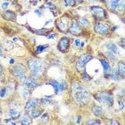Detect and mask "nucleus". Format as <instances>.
<instances>
[{
    "label": "nucleus",
    "instance_id": "1",
    "mask_svg": "<svg viewBox=\"0 0 125 125\" xmlns=\"http://www.w3.org/2000/svg\"><path fill=\"white\" fill-rule=\"evenodd\" d=\"M71 90L73 99L78 105L83 106L88 103L90 96L86 88L79 83H76L73 84Z\"/></svg>",
    "mask_w": 125,
    "mask_h": 125
},
{
    "label": "nucleus",
    "instance_id": "2",
    "mask_svg": "<svg viewBox=\"0 0 125 125\" xmlns=\"http://www.w3.org/2000/svg\"><path fill=\"white\" fill-rule=\"evenodd\" d=\"M28 65L31 74L36 77L41 75L44 71V64L40 59H31L28 62Z\"/></svg>",
    "mask_w": 125,
    "mask_h": 125
},
{
    "label": "nucleus",
    "instance_id": "3",
    "mask_svg": "<svg viewBox=\"0 0 125 125\" xmlns=\"http://www.w3.org/2000/svg\"><path fill=\"white\" fill-rule=\"evenodd\" d=\"M94 98L98 101L103 105L111 106L113 105V98L111 94L108 92H101L94 94Z\"/></svg>",
    "mask_w": 125,
    "mask_h": 125
},
{
    "label": "nucleus",
    "instance_id": "4",
    "mask_svg": "<svg viewBox=\"0 0 125 125\" xmlns=\"http://www.w3.org/2000/svg\"><path fill=\"white\" fill-rule=\"evenodd\" d=\"M108 7L113 11L125 9V0H105Z\"/></svg>",
    "mask_w": 125,
    "mask_h": 125
},
{
    "label": "nucleus",
    "instance_id": "5",
    "mask_svg": "<svg viewBox=\"0 0 125 125\" xmlns=\"http://www.w3.org/2000/svg\"><path fill=\"white\" fill-rule=\"evenodd\" d=\"M92 56L89 55H83L79 58L76 63V69L79 72H84L86 68V65L91 59Z\"/></svg>",
    "mask_w": 125,
    "mask_h": 125
},
{
    "label": "nucleus",
    "instance_id": "6",
    "mask_svg": "<svg viewBox=\"0 0 125 125\" xmlns=\"http://www.w3.org/2000/svg\"><path fill=\"white\" fill-rule=\"evenodd\" d=\"M13 73L18 79H23L25 78L26 69L22 64H18L13 68Z\"/></svg>",
    "mask_w": 125,
    "mask_h": 125
},
{
    "label": "nucleus",
    "instance_id": "7",
    "mask_svg": "<svg viewBox=\"0 0 125 125\" xmlns=\"http://www.w3.org/2000/svg\"><path fill=\"white\" fill-rule=\"evenodd\" d=\"M94 30L95 32L99 33V34L105 35L109 31V27L108 24L100 23H97L94 25Z\"/></svg>",
    "mask_w": 125,
    "mask_h": 125
},
{
    "label": "nucleus",
    "instance_id": "8",
    "mask_svg": "<svg viewBox=\"0 0 125 125\" xmlns=\"http://www.w3.org/2000/svg\"><path fill=\"white\" fill-rule=\"evenodd\" d=\"M91 12L94 16L97 19H102L105 16V12L102 8L99 6H93Z\"/></svg>",
    "mask_w": 125,
    "mask_h": 125
},
{
    "label": "nucleus",
    "instance_id": "9",
    "mask_svg": "<svg viewBox=\"0 0 125 125\" xmlns=\"http://www.w3.org/2000/svg\"><path fill=\"white\" fill-rule=\"evenodd\" d=\"M48 84H49V85L53 87L55 93H58L59 92H61L66 88V85L64 83H59V82H58L56 81H50L49 83H48Z\"/></svg>",
    "mask_w": 125,
    "mask_h": 125
},
{
    "label": "nucleus",
    "instance_id": "10",
    "mask_svg": "<svg viewBox=\"0 0 125 125\" xmlns=\"http://www.w3.org/2000/svg\"><path fill=\"white\" fill-rule=\"evenodd\" d=\"M38 106V101L37 99H31L26 103L25 109L26 111L33 110Z\"/></svg>",
    "mask_w": 125,
    "mask_h": 125
},
{
    "label": "nucleus",
    "instance_id": "11",
    "mask_svg": "<svg viewBox=\"0 0 125 125\" xmlns=\"http://www.w3.org/2000/svg\"><path fill=\"white\" fill-rule=\"evenodd\" d=\"M24 85L28 88H33L37 86V83L35 78L32 77H29L25 79L24 82Z\"/></svg>",
    "mask_w": 125,
    "mask_h": 125
},
{
    "label": "nucleus",
    "instance_id": "12",
    "mask_svg": "<svg viewBox=\"0 0 125 125\" xmlns=\"http://www.w3.org/2000/svg\"><path fill=\"white\" fill-rule=\"evenodd\" d=\"M58 46H59V50L61 51H62L68 50V48H69V40H68V39L66 38L61 39L59 41Z\"/></svg>",
    "mask_w": 125,
    "mask_h": 125
},
{
    "label": "nucleus",
    "instance_id": "13",
    "mask_svg": "<svg viewBox=\"0 0 125 125\" xmlns=\"http://www.w3.org/2000/svg\"><path fill=\"white\" fill-rule=\"evenodd\" d=\"M70 30L73 34L76 35H78L81 32L80 30V27L78 24H77V23L75 21H73L72 23L71 26L70 27Z\"/></svg>",
    "mask_w": 125,
    "mask_h": 125
},
{
    "label": "nucleus",
    "instance_id": "14",
    "mask_svg": "<svg viewBox=\"0 0 125 125\" xmlns=\"http://www.w3.org/2000/svg\"><path fill=\"white\" fill-rule=\"evenodd\" d=\"M92 111L93 114L96 116H101L103 114V110L101 106H99L98 105H95L93 107Z\"/></svg>",
    "mask_w": 125,
    "mask_h": 125
},
{
    "label": "nucleus",
    "instance_id": "15",
    "mask_svg": "<svg viewBox=\"0 0 125 125\" xmlns=\"http://www.w3.org/2000/svg\"><path fill=\"white\" fill-rule=\"evenodd\" d=\"M100 61H101V64L103 66L105 74H108L109 73L111 72V67L108 62L105 60H103V59L100 60Z\"/></svg>",
    "mask_w": 125,
    "mask_h": 125
},
{
    "label": "nucleus",
    "instance_id": "16",
    "mask_svg": "<svg viewBox=\"0 0 125 125\" xmlns=\"http://www.w3.org/2000/svg\"><path fill=\"white\" fill-rule=\"evenodd\" d=\"M4 18L6 19L7 20H14L16 18V15L15 13L11 11H6L4 13Z\"/></svg>",
    "mask_w": 125,
    "mask_h": 125
},
{
    "label": "nucleus",
    "instance_id": "17",
    "mask_svg": "<svg viewBox=\"0 0 125 125\" xmlns=\"http://www.w3.org/2000/svg\"><path fill=\"white\" fill-rule=\"evenodd\" d=\"M9 114L11 119L16 120V119H18V118L20 117V113L19 112L18 110H16V109H10V110H9Z\"/></svg>",
    "mask_w": 125,
    "mask_h": 125
},
{
    "label": "nucleus",
    "instance_id": "18",
    "mask_svg": "<svg viewBox=\"0 0 125 125\" xmlns=\"http://www.w3.org/2000/svg\"><path fill=\"white\" fill-rule=\"evenodd\" d=\"M118 74L120 76L124 78L125 73V63L123 62H120L118 63Z\"/></svg>",
    "mask_w": 125,
    "mask_h": 125
},
{
    "label": "nucleus",
    "instance_id": "19",
    "mask_svg": "<svg viewBox=\"0 0 125 125\" xmlns=\"http://www.w3.org/2000/svg\"><path fill=\"white\" fill-rule=\"evenodd\" d=\"M31 123V120L30 116L27 113L24 114L23 118L20 122L21 125H30Z\"/></svg>",
    "mask_w": 125,
    "mask_h": 125
},
{
    "label": "nucleus",
    "instance_id": "20",
    "mask_svg": "<svg viewBox=\"0 0 125 125\" xmlns=\"http://www.w3.org/2000/svg\"><path fill=\"white\" fill-rule=\"evenodd\" d=\"M107 47L108 48V50L113 51L115 54H119V50H118V48H117V46H116L115 44H113V43H109V44L107 45Z\"/></svg>",
    "mask_w": 125,
    "mask_h": 125
},
{
    "label": "nucleus",
    "instance_id": "21",
    "mask_svg": "<svg viewBox=\"0 0 125 125\" xmlns=\"http://www.w3.org/2000/svg\"><path fill=\"white\" fill-rule=\"evenodd\" d=\"M79 26H81L83 28H87L88 27L89 24H90V23L88 21L87 19H86L85 18H81L80 20H79Z\"/></svg>",
    "mask_w": 125,
    "mask_h": 125
},
{
    "label": "nucleus",
    "instance_id": "22",
    "mask_svg": "<svg viewBox=\"0 0 125 125\" xmlns=\"http://www.w3.org/2000/svg\"><path fill=\"white\" fill-rule=\"evenodd\" d=\"M42 114V111L39 110V109H33L32 112H31V116L33 118H36L40 116L41 114Z\"/></svg>",
    "mask_w": 125,
    "mask_h": 125
},
{
    "label": "nucleus",
    "instance_id": "23",
    "mask_svg": "<svg viewBox=\"0 0 125 125\" xmlns=\"http://www.w3.org/2000/svg\"><path fill=\"white\" fill-rule=\"evenodd\" d=\"M67 21L66 20H62L59 21V23H58V26H59V28L61 29V30H64L66 29V26H67Z\"/></svg>",
    "mask_w": 125,
    "mask_h": 125
},
{
    "label": "nucleus",
    "instance_id": "24",
    "mask_svg": "<svg viewBox=\"0 0 125 125\" xmlns=\"http://www.w3.org/2000/svg\"><path fill=\"white\" fill-rule=\"evenodd\" d=\"M50 32H51V30H48V29H42L37 31V33L40 35H48Z\"/></svg>",
    "mask_w": 125,
    "mask_h": 125
},
{
    "label": "nucleus",
    "instance_id": "25",
    "mask_svg": "<svg viewBox=\"0 0 125 125\" xmlns=\"http://www.w3.org/2000/svg\"><path fill=\"white\" fill-rule=\"evenodd\" d=\"M48 47V45H39L38 46L36 49V52L38 53H42L44 50H46V48Z\"/></svg>",
    "mask_w": 125,
    "mask_h": 125
},
{
    "label": "nucleus",
    "instance_id": "26",
    "mask_svg": "<svg viewBox=\"0 0 125 125\" xmlns=\"http://www.w3.org/2000/svg\"><path fill=\"white\" fill-rule=\"evenodd\" d=\"M112 78L114 79V80H116V81H118L119 78H120V75H119L118 71H117L116 70H113V71Z\"/></svg>",
    "mask_w": 125,
    "mask_h": 125
},
{
    "label": "nucleus",
    "instance_id": "27",
    "mask_svg": "<svg viewBox=\"0 0 125 125\" xmlns=\"http://www.w3.org/2000/svg\"><path fill=\"white\" fill-rule=\"evenodd\" d=\"M106 56L108 57V58L110 60H111L113 61L115 60V56H114V55L112 53H111V52H106Z\"/></svg>",
    "mask_w": 125,
    "mask_h": 125
},
{
    "label": "nucleus",
    "instance_id": "28",
    "mask_svg": "<svg viewBox=\"0 0 125 125\" xmlns=\"http://www.w3.org/2000/svg\"><path fill=\"white\" fill-rule=\"evenodd\" d=\"M41 121L42 122L44 123H46L47 122L49 121V116H48V114H44L41 117Z\"/></svg>",
    "mask_w": 125,
    "mask_h": 125
},
{
    "label": "nucleus",
    "instance_id": "29",
    "mask_svg": "<svg viewBox=\"0 0 125 125\" xmlns=\"http://www.w3.org/2000/svg\"><path fill=\"white\" fill-rule=\"evenodd\" d=\"M66 6H74L75 4V1L74 0H64Z\"/></svg>",
    "mask_w": 125,
    "mask_h": 125
},
{
    "label": "nucleus",
    "instance_id": "30",
    "mask_svg": "<svg viewBox=\"0 0 125 125\" xmlns=\"http://www.w3.org/2000/svg\"><path fill=\"white\" fill-rule=\"evenodd\" d=\"M74 44L76 46H81V47H83L85 45V43L81 42L79 39H76L74 41Z\"/></svg>",
    "mask_w": 125,
    "mask_h": 125
},
{
    "label": "nucleus",
    "instance_id": "31",
    "mask_svg": "<svg viewBox=\"0 0 125 125\" xmlns=\"http://www.w3.org/2000/svg\"><path fill=\"white\" fill-rule=\"evenodd\" d=\"M101 123V122L98 121V120H90L89 121H88L86 123L87 125H99Z\"/></svg>",
    "mask_w": 125,
    "mask_h": 125
},
{
    "label": "nucleus",
    "instance_id": "32",
    "mask_svg": "<svg viewBox=\"0 0 125 125\" xmlns=\"http://www.w3.org/2000/svg\"><path fill=\"white\" fill-rule=\"evenodd\" d=\"M41 101V103L43 106H47L50 103V100L47 99H42Z\"/></svg>",
    "mask_w": 125,
    "mask_h": 125
},
{
    "label": "nucleus",
    "instance_id": "33",
    "mask_svg": "<svg viewBox=\"0 0 125 125\" xmlns=\"http://www.w3.org/2000/svg\"><path fill=\"white\" fill-rule=\"evenodd\" d=\"M6 94V89L3 88L2 89L1 91H0V96L2 98H3L5 96Z\"/></svg>",
    "mask_w": 125,
    "mask_h": 125
},
{
    "label": "nucleus",
    "instance_id": "34",
    "mask_svg": "<svg viewBox=\"0 0 125 125\" xmlns=\"http://www.w3.org/2000/svg\"><path fill=\"white\" fill-rule=\"evenodd\" d=\"M9 3H8V2H4V3H3L2 4V8L4 9H6L8 6H9Z\"/></svg>",
    "mask_w": 125,
    "mask_h": 125
},
{
    "label": "nucleus",
    "instance_id": "35",
    "mask_svg": "<svg viewBox=\"0 0 125 125\" xmlns=\"http://www.w3.org/2000/svg\"><path fill=\"white\" fill-rule=\"evenodd\" d=\"M108 125H119V123H118L117 121H113V120H111V121H109L108 123Z\"/></svg>",
    "mask_w": 125,
    "mask_h": 125
},
{
    "label": "nucleus",
    "instance_id": "36",
    "mask_svg": "<svg viewBox=\"0 0 125 125\" xmlns=\"http://www.w3.org/2000/svg\"><path fill=\"white\" fill-rule=\"evenodd\" d=\"M28 94H29V92H28V91L27 90H24V92H23V96H24L25 97H27L28 96Z\"/></svg>",
    "mask_w": 125,
    "mask_h": 125
},
{
    "label": "nucleus",
    "instance_id": "37",
    "mask_svg": "<svg viewBox=\"0 0 125 125\" xmlns=\"http://www.w3.org/2000/svg\"><path fill=\"white\" fill-rule=\"evenodd\" d=\"M118 103H119V106H121V109H123L124 108V104L123 103V102H122L121 101H118Z\"/></svg>",
    "mask_w": 125,
    "mask_h": 125
},
{
    "label": "nucleus",
    "instance_id": "38",
    "mask_svg": "<svg viewBox=\"0 0 125 125\" xmlns=\"http://www.w3.org/2000/svg\"><path fill=\"white\" fill-rule=\"evenodd\" d=\"M48 38L49 39H54L56 38V35H50L48 36Z\"/></svg>",
    "mask_w": 125,
    "mask_h": 125
},
{
    "label": "nucleus",
    "instance_id": "39",
    "mask_svg": "<svg viewBox=\"0 0 125 125\" xmlns=\"http://www.w3.org/2000/svg\"><path fill=\"white\" fill-rule=\"evenodd\" d=\"M14 62H15V59H13V58H11V59L9 60V63H10V64H13Z\"/></svg>",
    "mask_w": 125,
    "mask_h": 125
},
{
    "label": "nucleus",
    "instance_id": "40",
    "mask_svg": "<svg viewBox=\"0 0 125 125\" xmlns=\"http://www.w3.org/2000/svg\"><path fill=\"white\" fill-rule=\"evenodd\" d=\"M35 13H37V14H38V15H39V16H40V15H41V13L40 11H38V10H37V11H35Z\"/></svg>",
    "mask_w": 125,
    "mask_h": 125
},
{
    "label": "nucleus",
    "instance_id": "41",
    "mask_svg": "<svg viewBox=\"0 0 125 125\" xmlns=\"http://www.w3.org/2000/svg\"><path fill=\"white\" fill-rule=\"evenodd\" d=\"M79 121H81V117L80 116H78V123H79Z\"/></svg>",
    "mask_w": 125,
    "mask_h": 125
},
{
    "label": "nucleus",
    "instance_id": "42",
    "mask_svg": "<svg viewBox=\"0 0 125 125\" xmlns=\"http://www.w3.org/2000/svg\"><path fill=\"white\" fill-rule=\"evenodd\" d=\"M1 73H2V68L1 66H0V76L1 75Z\"/></svg>",
    "mask_w": 125,
    "mask_h": 125
},
{
    "label": "nucleus",
    "instance_id": "43",
    "mask_svg": "<svg viewBox=\"0 0 125 125\" xmlns=\"http://www.w3.org/2000/svg\"><path fill=\"white\" fill-rule=\"evenodd\" d=\"M18 39L17 38H13V41H17Z\"/></svg>",
    "mask_w": 125,
    "mask_h": 125
},
{
    "label": "nucleus",
    "instance_id": "44",
    "mask_svg": "<svg viewBox=\"0 0 125 125\" xmlns=\"http://www.w3.org/2000/svg\"><path fill=\"white\" fill-rule=\"evenodd\" d=\"M2 55H3V53H2L1 50V49H0V56H2Z\"/></svg>",
    "mask_w": 125,
    "mask_h": 125
},
{
    "label": "nucleus",
    "instance_id": "45",
    "mask_svg": "<svg viewBox=\"0 0 125 125\" xmlns=\"http://www.w3.org/2000/svg\"><path fill=\"white\" fill-rule=\"evenodd\" d=\"M53 0H46V1L48 2V3H50V2H51Z\"/></svg>",
    "mask_w": 125,
    "mask_h": 125
},
{
    "label": "nucleus",
    "instance_id": "46",
    "mask_svg": "<svg viewBox=\"0 0 125 125\" xmlns=\"http://www.w3.org/2000/svg\"><path fill=\"white\" fill-rule=\"evenodd\" d=\"M31 1H34V0H31Z\"/></svg>",
    "mask_w": 125,
    "mask_h": 125
},
{
    "label": "nucleus",
    "instance_id": "47",
    "mask_svg": "<svg viewBox=\"0 0 125 125\" xmlns=\"http://www.w3.org/2000/svg\"><path fill=\"white\" fill-rule=\"evenodd\" d=\"M0 113H1V111H0Z\"/></svg>",
    "mask_w": 125,
    "mask_h": 125
}]
</instances>
